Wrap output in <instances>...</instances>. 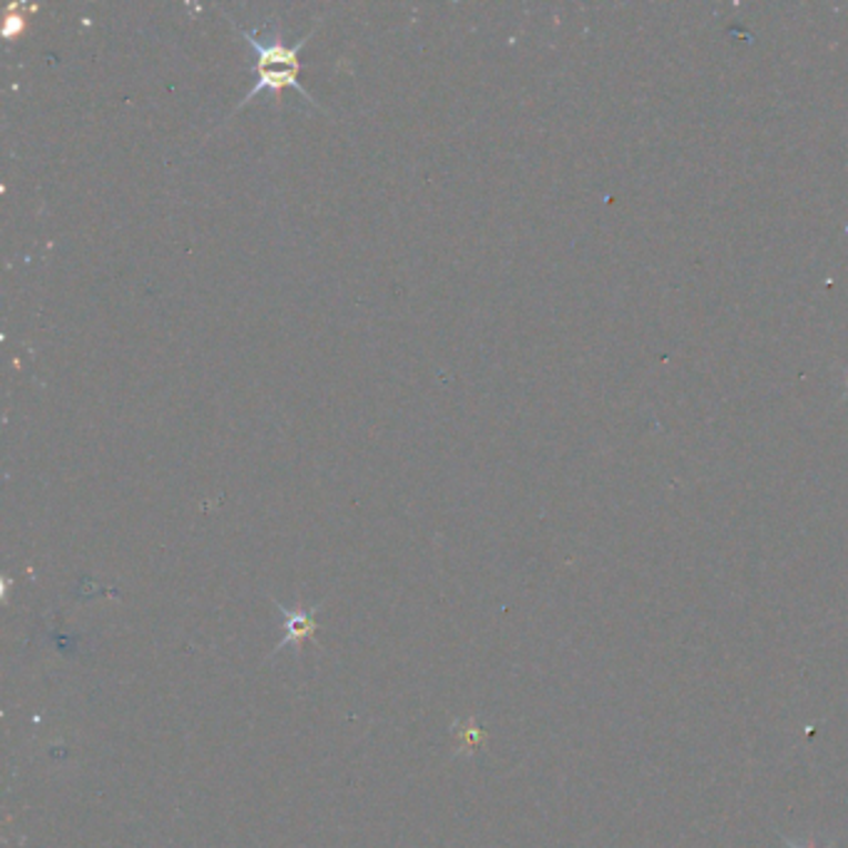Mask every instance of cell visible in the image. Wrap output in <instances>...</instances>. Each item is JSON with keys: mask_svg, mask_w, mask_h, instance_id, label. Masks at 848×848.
Segmentation results:
<instances>
[{"mask_svg": "<svg viewBox=\"0 0 848 848\" xmlns=\"http://www.w3.org/2000/svg\"><path fill=\"white\" fill-rule=\"evenodd\" d=\"M242 38L247 40L249 48L254 50V63H252V73H254V88L249 90L247 95H244V100L237 105L244 108L249 105V102L257 98L259 93H264V90H282V88H294L299 90V93L314 102L311 95L306 93L304 85L299 83V70H302V63H299V50L306 45V40H309V35L296 40V43L286 45L284 38H282V30L279 25L274 23V20H269L267 28H237Z\"/></svg>", "mask_w": 848, "mask_h": 848, "instance_id": "cell-1", "label": "cell"}, {"mask_svg": "<svg viewBox=\"0 0 848 848\" xmlns=\"http://www.w3.org/2000/svg\"><path fill=\"white\" fill-rule=\"evenodd\" d=\"M279 615L284 617L286 635L274 652L284 650L286 645H292V642L294 645H299V642H304L306 637H311L314 632L319 630V625H316V610H286L279 605Z\"/></svg>", "mask_w": 848, "mask_h": 848, "instance_id": "cell-2", "label": "cell"}, {"mask_svg": "<svg viewBox=\"0 0 848 848\" xmlns=\"http://www.w3.org/2000/svg\"><path fill=\"white\" fill-rule=\"evenodd\" d=\"M786 846H789V848H816L811 841H806V844H796V841H786Z\"/></svg>", "mask_w": 848, "mask_h": 848, "instance_id": "cell-3", "label": "cell"}]
</instances>
